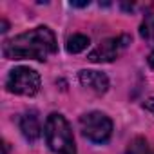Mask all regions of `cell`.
Segmentation results:
<instances>
[{"label":"cell","mask_w":154,"mask_h":154,"mask_svg":"<svg viewBox=\"0 0 154 154\" xmlns=\"http://www.w3.org/2000/svg\"><path fill=\"white\" fill-rule=\"evenodd\" d=\"M54 53H56V38L54 33L45 26L26 31L4 44V56L9 60L33 58L44 62Z\"/></svg>","instance_id":"1"},{"label":"cell","mask_w":154,"mask_h":154,"mask_svg":"<svg viewBox=\"0 0 154 154\" xmlns=\"http://www.w3.org/2000/svg\"><path fill=\"white\" fill-rule=\"evenodd\" d=\"M44 132H45V141L53 152H56V154H76L74 136H72L71 125L67 123V120L62 114H58V112L49 114Z\"/></svg>","instance_id":"2"},{"label":"cell","mask_w":154,"mask_h":154,"mask_svg":"<svg viewBox=\"0 0 154 154\" xmlns=\"http://www.w3.org/2000/svg\"><path fill=\"white\" fill-rule=\"evenodd\" d=\"M80 129L82 134L93 143H105L112 134V122L107 114L93 111L80 118Z\"/></svg>","instance_id":"3"},{"label":"cell","mask_w":154,"mask_h":154,"mask_svg":"<svg viewBox=\"0 0 154 154\" xmlns=\"http://www.w3.org/2000/svg\"><path fill=\"white\" fill-rule=\"evenodd\" d=\"M6 87L13 94L35 96L40 91V74L29 67H15L8 76Z\"/></svg>","instance_id":"4"},{"label":"cell","mask_w":154,"mask_h":154,"mask_svg":"<svg viewBox=\"0 0 154 154\" xmlns=\"http://www.w3.org/2000/svg\"><path fill=\"white\" fill-rule=\"evenodd\" d=\"M131 44V36L129 35H120V36H112V38H105L103 42H100V45H96L91 53H89V60L94 63H103V62H112L116 60Z\"/></svg>","instance_id":"5"},{"label":"cell","mask_w":154,"mask_h":154,"mask_svg":"<svg viewBox=\"0 0 154 154\" xmlns=\"http://www.w3.org/2000/svg\"><path fill=\"white\" fill-rule=\"evenodd\" d=\"M80 84L84 87H89L96 94H103L109 89V78L103 72L98 71H80Z\"/></svg>","instance_id":"6"},{"label":"cell","mask_w":154,"mask_h":154,"mask_svg":"<svg viewBox=\"0 0 154 154\" xmlns=\"http://www.w3.org/2000/svg\"><path fill=\"white\" fill-rule=\"evenodd\" d=\"M20 131L29 141H36L40 138L42 125H40V118H38V114L35 111H29L20 118Z\"/></svg>","instance_id":"7"},{"label":"cell","mask_w":154,"mask_h":154,"mask_svg":"<svg viewBox=\"0 0 154 154\" xmlns=\"http://www.w3.org/2000/svg\"><path fill=\"white\" fill-rule=\"evenodd\" d=\"M89 45V38L85 36V35H72L69 40H67V51L69 53H72V54H76V53H82L85 47Z\"/></svg>","instance_id":"8"},{"label":"cell","mask_w":154,"mask_h":154,"mask_svg":"<svg viewBox=\"0 0 154 154\" xmlns=\"http://www.w3.org/2000/svg\"><path fill=\"white\" fill-rule=\"evenodd\" d=\"M140 35H141L145 40H149V42L154 44V13H149V15L145 17V20H143L141 26H140Z\"/></svg>","instance_id":"9"},{"label":"cell","mask_w":154,"mask_h":154,"mask_svg":"<svg viewBox=\"0 0 154 154\" xmlns=\"http://www.w3.org/2000/svg\"><path fill=\"white\" fill-rule=\"evenodd\" d=\"M125 154H150V149H149V143L143 138H134L129 143Z\"/></svg>","instance_id":"10"},{"label":"cell","mask_w":154,"mask_h":154,"mask_svg":"<svg viewBox=\"0 0 154 154\" xmlns=\"http://www.w3.org/2000/svg\"><path fill=\"white\" fill-rule=\"evenodd\" d=\"M143 107H145L149 112H152V114H154V98H149V100L143 103Z\"/></svg>","instance_id":"11"},{"label":"cell","mask_w":154,"mask_h":154,"mask_svg":"<svg viewBox=\"0 0 154 154\" xmlns=\"http://www.w3.org/2000/svg\"><path fill=\"white\" fill-rule=\"evenodd\" d=\"M71 6L72 8H85V6H89V0L87 2H71Z\"/></svg>","instance_id":"12"},{"label":"cell","mask_w":154,"mask_h":154,"mask_svg":"<svg viewBox=\"0 0 154 154\" xmlns=\"http://www.w3.org/2000/svg\"><path fill=\"white\" fill-rule=\"evenodd\" d=\"M149 63H150V67H154V51H152L150 56H149Z\"/></svg>","instance_id":"13"},{"label":"cell","mask_w":154,"mask_h":154,"mask_svg":"<svg viewBox=\"0 0 154 154\" xmlns=\"http://www.w3.org/2000/svg\"><path fill=\"white\" fill-rule=\"evenodd\" d=\"M6 31H8V22L2 20V33H6Z\"/></svg>","instance_id":"14"}]
</instances>
